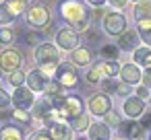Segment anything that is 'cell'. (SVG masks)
Masks as SVG:
<instances>
[{"mask_svg":"<svg viewBox=\"0 0 151 140\" xmlns=\"http://www.w3.org/2000/svg\"><path fill=\"white\" fill-rule=\"evenodd\" d=\"M149 140H151V136H149Z\"/></svg>","mask_w":151,"mask_h":140,"instance_id":"obj_50","label":"cell"},{"mask_svg":"<svg viewBox=\"0 0 151 140\" xmlns=\"http://www.w3.org/2000/svg\"><path fill=\"white\" fill-rule=\"evenodd\" d=\"M118 48L120 52H134L139 48V31L126 29L122 35H118Z\"/></svg>","mask_w":151,"mask_h":140,"instance_id":"obj_15","label":"cell"},{"mask_svg":"<svg viewBox=\"0 0 151 140\" xmlns=\"http://www.w3.org/2000/svg\"><path fill=\"white\" fill-rule=\"evenodd\" d=\"M79 43H81L79 33L73 27H62L56 33V45L60 48V52H73L75 48H79Z\"/></svg>","mask_w":151,"mask_h":140,"instance_id":"obj_8","label":"cell"},{"mask_svg":"<svg viewBox=\"0 0 151 140\" xmlns=\"http://www.w3.org/2000/svg\"><path fill=\"white\" fill-rule=\"evenodd\" d=\"M120 134L124 138H128V140H139V138L145 136V128L141 126V122L128 117V122H122L120 124Z\"/></svg>","mask_w":151,"mask_h":140,"instance_id":"obj_13","label":"cell"},{"mask_svg":"<svg viewBox=\"0 0 151 140\" xmlns=\"http://www.w3.org/2000/svg\"><path fill=\"white\" fill-rule=\"evenodd\" d=\"M83 109H85V105H83V99H81L79 95H66V97H64V105H62L58 111H60V115L68 122V119L81 115Z\"/></svg>","mask_w":151,"mask_h":140,"instance_id":"obj_9","label":"cell"},{"mask_svg":"<svg viewBox=\"0 0 151 140\" xmlns=\"http://www.w3.org/2000/svg\"><path fill=\"white\" fill-rule=\"evenodd\" d=\"M75 140H89V138H85V136H79V138H75Z\"/></svg>","mask_w":151,"mask_h":140,"instance_id":"obj_44","label":"cell"},{"mask_svg":"<svg viewBox=\"0 0 151 140\" xmlns=\"http://www.w3.org/2000/svg\"><path fill=\"white\" fill-rule=\"evenodd\" d=\"M91 60H93V52H91L89 48H85V45H79V48H75V50L70 52V62H73L77 68L89 66Z\"/></svg>","mask_w":151,"mask_h":140,"instance_id":"obj_17","label":"cell"},{"mask_svg":"<svg viewBox=\"0 0 151 140\" xmlns=\"http://www.w3.org/2000/svg\"><path fill=\"white\" fill-rule=\"evenodd\" d=\"M149 103H151V95H149Z\"/></svg>","mask_w":151,"mask_h":140,"instance_id":"obj_45","label":"cell"},{"mask_svg":"<svg viewBox=\"0 0 151 140\" xmlns=\"http://www.w3.org/2000/svg\"><path fill=\"white\" fill-rule=\"evenodd\" d=\"M132 2H139V0H132Z\"/></svg>","mask_w":151,"mask_h":140,"instance_id":"obj_48","label":"cell"},{"mask_svg":"<svg viewBox=\"0 0 151 140\" xmlns=\"http://www.w3.org/2000/svg\"><path fill=\"white\" fill-rule=\"evenodd\" d=\"M116 87H118V80L114 78V76H108V78H104L101 80V91L104 93H116Z\"/></svg>","mask_w":151,"mask_h":140,"instance_id":"obj_32","label":"cell"},{"mask_svg":"<svg viewBox=\"0 0 151 140\" xmlns=\"http://www.w3.org/2000/svg\"><path fill=\"white\" fill-rule=\"evenodd\" d=\"M15 15L9 11V6L4 4V2H0V25H2V27H6V25H13L15 23Z\"/></svg>","mask_w":151,"mask_h":140,"instance_id":"obj_28","label":"cell"},{"mask_svg":"<svg viewBox=\"0 0 151 140\" xmlns=\"http://www.w3.org/2000/svg\"><path fill=\"white\" fill-rule=\"evenodd\" d=\"M64 87L56 80V78H50L48 80V85H46V89H44V93H46V97H54V95H64Z\"/></svg>","mask_w":151,"mask_h":140,"instance_id":"obj_27","label":"cell"},{"mask_svg":"<svg viewBox=\"0 0 151 140\" xmlns=\"http://www.w3.org/2000/svg\"><path fill=\"white\" fill-rule=\"evenodd\" d=\"M6 80H9V85H11L13 89H15V87H23L25 80H27V72H23L21 68H19V70H13V72H9Z\"/></svg>","mask_w":151,"mask_h":140,"instance_id":"obj_24","label":"cell"},{"mask_svg":"<svg viewBox=\"0 0 151 140\" xmlns=\"http://www.w3.org/2000/svg\"><path fill=\"white\" fill-rule=\"evenodd\" d=\"M130 93H132V85H128V82L120 80V82H118V87H116V95H118V97H124V99H126V97H128Z\"/></svg>","mask_w":151,"mask_h":140,"instance_id":"obj_34","label":"cell"},{"mask_svg":"<svg viewBox=\"0 0 151 140\" xmlns=\"http://www.w3.org/2000/svg\"><path fill=\"white\" fill-rule=\"evenodd\" d=\"M85 2L89 4V6H95V9H101L106 2H108V0H85Z\"/></svg>","mask_w":151,"mask_h":140,"instance_id":"obj_42","label":"cell"},{"mask_svg":"<svg viewBox=\"0 0 151 140\" xmlns=\"http://www.w3.org/2000/svg\"><path fill=\"white\" fill-rule=\"evenodd\" d=\"M120 78L124 80V82H128V85H139L141 82V78H143V72H141V68H139V64H124V66H120Z\"/></svg>","mask_w":151,"mask_h":140,"instance_id":"obj_16","label":"cell"},{"mask_svg":"<svg viewBox=\"0 0 151 140\" xmlns=\"http://www.w3.org/2000/svg\"><path fill=\"white\" fill-rule=\"evenodd\" d=\"M141 82H143L147 89H151V70H145V72H143V78H141Z\"/></svg>","mask_w":151,"mask_h":140,"instance_id":"obj_40","label":"cell"},{"mask_svg":"<svg viewBox=\"0 0 151 140\" xmlns=\"http://www.w3.org/2000/svg\"><path fill=\"white\" fill-rule=\"evenodd\" d=\"M134 93H137V97H141V99H147V97H149V89H147L145 85L137 87V91H134Z\"/></svg>","mask_w":151,"mask_h":140,"instance_id":"obj_39","label":"cell"},{"mask_svg":"<svg viewBox=\"0 0 151 140\" xmlns=\"http://www.w3.org/2000/svg\"><path fill=\"white\" fill-rule=\"evenodd\" d=\"M87 109L91 115H97V117H104L110 109H112V99L108 93H95L89 97L87 101Z\"/></svg>","mask_w":151,"mask_h":140,"instance_id":"obj_7","label":"cell"},{"mask_svg":"<svg viewBox=\"0 0 151 140\" xmlns=\"http://www.w3.org/2000/svg\"><path fill=\"white\" fill-rule=\"evenodd\" d=\"M13 122H15V124H21V126L31 124V111H29V109H19V107H15V109H13Z\"/></svg>","mask_w":151,"mask_h":140,"instance_id":"obj_25","label":"cell"},{"mask_svg":"<svg viewBox=\"0 0 151 140\" xmlns=\"http://www.w3.org/2000/svg\"><path fill=\"white\" fill-rule=\"evenodd\" d=\"M141 126L145 130H151V113H143L141 115Z\"/></svg>","mask_w":151,"mask_h":140,"instance_id":"obj_38","label":"cell"},{"mask_svg":"<svg viewBox=\"0 0 151 140\" xmlns=\"http://www.w3.org/2000/svg\"><path fill=\"white\" fill-rule=\"evenodd\" d=\"M11 105H13V95L6 93L2 87H0V109H6V107H11Z\"/></svg>","mask_w":151,"mask_h":140,"instance_id":"obj_35","label":"cell"},{"mask_svg":"<svg viewBox=\"0 0 151 140\" xmlns=\"http://www.w3.org/2000/svg\"><path fill=\"white\" fill-rule=\"evenodd\" d=\"M68 124H70V128H73L75 132H85V130H89V126H91V122H89V115H87V113H81V115H77V117H73V119H68Z\"/></svg>","mask_w":151,"mask_h":140,"instance_id":"obj_23","label":"cell"},{"mask_svg":"<svg viewBox=\"0 0 151 140\" xmlns=\"http://www.w3.org/2000/svg\"><path fill=\"white\" fill-rule=\"evenodd\" d=\"M54 78L64 87V89H77L79 87V70L73 62H62L56 66Z\"/></svg>","mask_w":151,"mask_h":140,"instance_id":"obj_4","label":"cell"},{"mask_svg":"<svg viewBox=\"0 0 151 140\" xmlns=\"http://www.w3.org/2000/svg\"><path fill=\"white\" fill-rule=\"evenodd\" d=\"M13 39H15L13 29H9V27H0V43L9 45V43H13Z\"/></svg>","mask_w":151,"mask_h":140,"instance_id":"obj_33","label":"cell"},{"mask_svg":"<svg viewBox=\"0 0 151 140\" xmlns=\"http://www.w3.org/2000/svg\"><path fill=\"white\" fill-rule=\"evenodd\" d=\"M149 54H151V48H149V45H139V48L132 52V60H134V64H139V66H141Z\"/></svg>","mask_w":151,"mask_h":140,"instance_id":"obj_29","label":"cell"},{"mask_svg":"<svg viewBox=\"0 0 151 140\" xmlns=\"http://www.w3.org/2000/svg\"><path fill=\"white\" fill-rule=\"evenodd\" d=\"M35 62H37V66L42 68V66H58L60 64V48L58 45H54V43H48V41H44V43H40L37 48H35Z\"/></svg>","mask_w":151,"mask_h":140,"instance_id":"obj_3","label":"cell"},{"mask_svg":"<svg viewBox=\"0 0 151 140\" xmlns=\"http://www.w3.org/2000/svg\"><path fill=\"white\" fill-rule=\"evenodd\" d=\"M25 41H27V45H40V43H44V33H42L40 29L29 31V33L25 35Z\"/></svg>","mask_w":151,"mask_h":140,"instance_id":"obj_31","label":"cell"},{"mask_svg":"<svg viewBox=\"0 0 151 140\" xmlns=\"http://www.w3.org/2000/svg\"><path fill=\"white\" fill-rule=\"evenodd\" d=\"M29 140H54V138L50 136V132H48V130H37L35 134H31V136H29Z\"/></svg>","mask_w":151,"mask_h":140,"instance_id":"obj_36","label":"cell"},{"mask_svg":"<svg viewBox=\"0 0 151 140\" xmlns=\"http://www.w3.org/2000/svg\"><path fill=\"white\" fill-rule=\"evenodd\" d=\"M70 124L64 119H54L48 124V132L54 140H70Z\"/></svg>","mask_w":151,"mask_h":140,"instance_id":"obj_14","label":"cell"},{"mask_svg":"<svg viewBox=\"0 0 151 140\" xmlns=\"http://www.w3.org/2000/svg\"><path fill=\"white\" fill-rule=\"evenodd\" d=\"M48 80H50V76H48L42 68H33V70L27 72V80H25V85H27L33 93H44Z\"/></svg>","mask_w":151,"mask_h":140,"instance_id":"obj_12","label":"cell"},{"mask_svg":"<svg viewBox=\"0 0 151 140\" xmlns=\"http://www.w3.org/2000/svg\"><path fill=\"white\" fill-rule=\"evenodd\" d=\"M104 122H106L110 128H120V124H122V117H120V113H118V111L110 109V111L104 115Z\"/></svg>","mask_w":151,"mask_h":140,"instance_id":"obj_30","label":"cell"},{"mask_svg":"<svg viewBox=\"0 0 151 140\" xmlns=\"http://www.w3.org/2000/svg\"><path fill=\"white\" fill-rule=\"evenodd\" d=\"M4 4L9 6V11L15 17H21V15H25L27 6H29V0H4Z\"/></svg>","mask_w":151,"mask_h":140,"instance_id":"obj_22","label":"cell"},{"mask_svg":"<svg viewBox=\"0 0 151 140\" xmlns=\"http://www.w3.org/2000/svg\"><path fill=\"white\" fill-rule=\"evenodd\" d=\"M85 78H87V82H89V85H97V82H101V80L106 78V72H104L101 62H95L93 66H89V70H87Z\"/></svg>","mask_w":151,"mask_h":140,"instance_id":"obj_20","label":"cell"},{"mask_svg":"<svg viewBox=\"0 0 151 140\" xmlns=\"http://www.w3.org/2000/svg\"><path fill=\"white\" fill-rule=\"evenodd\" d=\"M0 76H2V70H0Z\"/></svg>","mask_w":151,"mask_h":140,"instance_id":"obj_47","label":"cell"},{"mask_svg":"<svg viewBox=\"0 0 151 140\" xmlns=\"http://www.w3.org/2000/svg\"><path fill=\"white\" fill-rule=\"evenodd\" d=\"M58 11H60V17L62 21L73 27L77 33H83L89 29V23H91V13L89 9L81 2V0H62L58 4Z\"/></svg>","mask_w":151,"mask_h":140,"instance_id":"obj_1","label":"cell"},{"mask_svg":"<svg viewBox=\"0 0 151 140\" xmlns=\"http://www.w3.org/2000/svg\"><path fill=\"white\" fill-rule=\"evenodd\" d=\"M25 19H27V25H29V27L40 29V31L48 29V27H50V21H52L50 9H48L46 4H42V2L29 4L27 11H25Z\"/></svg>","mask_w":151,"mask_h":140,"instance_id":"obj_2","label":"cell"},{"mask_svg":"<svg viewBox=\"0 0 151 140\" xmlns=\"http://www.w3.org/2000/svg\"><path fill=\"white\" fill-rule=\"evenodd\" d=\"M0 140H25V132L17 124H4L0 128Z\"/></svg>","mask_w":151,"mask_h":140,"instance_id":"obj_19","label":"cell"},{"mask_svg":"<svg viewBox=\"0 0 151 140\" xmlns=\"http://www.w3.org/2000/svg\"><path fill=\"white\" fill-rule=\"evenodd\" d=\"M139 35H141V39H143V43L151 48V29H141Z\"/></svg>","mask_w":151,"mask_h":140,"instance_id":"obj_37","label":"cell"},{"mask_svg":"<svg viewBox=\"0 0 151 140\" xmlns=\"http://www.w3.org/2000/svg\"><path fill=\"white\" fill-rule=\"evenodd\" d=\"M141 66H143V68H145V70H151V54H149V56H147V58H145V62H143V64H141Z\"/></svg>","mask_w":151,"mask_h":140,"instance_id":"obj_43","label":"cell"},{"mask_svg":"<svg viewBox=\"0 0 151 140\" xmlns=\"http://www.w3.org/2000/svg\"><path fill=\"white\" fill-rule=\"evenodd\" d=\"M87 134H89V140H110L112 138V128L106 122H95V124L89 126Z\"/></svg>","mask_w":151,"mask_h":140,"instance_id":"obj_18","label":"cell"},{"mask_svg":"<svg viewBox=\"0 0 151 140\" xmlns=\"http://www.w3.org/2000/svg\"><path fill=\"white\" fill-rule=\"evenodd\" d=\"M108 2H110V6H114V9H124L128 0H108Z\"/></svg>","mask_w":151,"mask_h":140,"instance_id":"obj_41","label":"cell"},{"mask_svg":"<svg viewBox=\"0 0 151 140\" xmlns=\"http://www.w3.org/2000/svg\"><path fill=\"white\" fill-rule=\"evenodd\" d=\"M0 2H4V0H0Z\"/></svg>","mask_w":151,"mask_h":140,"instance_id":"obj_49","label":"cell"},{"mask_svg":"<svg viewBox=\"0 0 151 140\" xmlns=\"http://www.w3.org/2000/svg\"><path fill=\"white\" fill-rule=\"evenodd\" d=\"M23 66V54L15 48H4L0 52V70L2 72H13V70H19Z\"/></svg>","mask_w":151,"mask_h":140,"instance_id":"obj_6","label":"cell"},{"mask_svg":"<svg viewBox=\"0 0 151 140\" xmlns=\"http://www.w3.org/2000/svg\"><path fill=\"white\" fill-rule=\"evenodd\" d=\"M33 103H35V93H33L27 85L15 87V91H13V105H15V107H19V109H29V111H31Z\"/></svg>","mask_w":151,"mask_h":140,"instance_id":"obj_10","label":"cell"},{"mask_svg":"<svg viewBox=\"0 0 151 140\" xmlns=\"http://www.w3.org/2000/svg\"><path fill=\"white\" fill-rule=\"evenodd\" d=\"M122 111H124V115L130 117V119L141 117V115L145 113V99H141V97H137V95H128V97L124 99Z\"/></svg>","mask_w":151,"mask_h":140,"instance_id":"obj_11","label":"cell"},{"mask_svg":"<svg viewBox=\"0 0 151 140\" xmlns=\"http://www.w3.org/2000/svg\"><path fill=\"white\" fill-rule=\"evenodd\" d=\"M120 140H128V138H120Z\"/></svg>","mask_w":151,"mask_h":140,"instance_id":"obj_46","label":"cell"},{"mask_svg":"<svg viewBox=\"0 0 151 140\" xmlns=\"http://www.w3.org/2000/svg\"><path fill=\"white\" fill-rule=\"evenodd\" d=\"M101 27H104V31H106L108 35L118 37V35H122V33L126 31L128 21H126V17H124L122 13L110 11V13H106V15H104V19H101Z\"/></svg>","mask_w":151,"mask_h":140,"instance_id":"obj_5","label":"cell"},{"mask_svg":"<svg viewBox=\"0 0 151 140\" xmlns=\"http://www.w3.org/2000/svg\"><path fill=\"white\" fill-rule=\"evenodd\" d=\"M132 17H134L137 21H143V19H151V0H139V2L134 4Z\"/></svg>","mask_w":151,"mask_h":140,"instance_id":"obj_21","label":"cell"},{"mask_svg":"<svg viewBox=\"0 0 151 140\" xmlns=\"http://www.w3.org/2000/svg\"><path fill=\"white\" fill-rule=\"evenodd\" d=\"M118 54H120V48L114 45V43H106V45H101V50H99V56H101L104 60H118Z\"/></svg>","mask_w":151,"mask_h":140,"instance_id":"obj_26","label":"cell"}]
</instances>
